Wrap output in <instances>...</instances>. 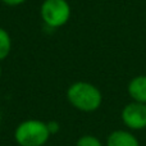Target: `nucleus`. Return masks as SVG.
<instances>
[{"mask_svg": "<svg viewBox=\"0 0 146 146\" xmlns=\"http://www.w3.org/2000/svg\"><path fill=\"white\" fill-rule=\"evenodd\" d=\"M67 100L77 110L92 113L101 106L103 94L92 83L77 81L73 82L67 90Z\"/></svg>", "mask_w": 146, "mask_h": 146, "instance_id": "obj_1", "label": "nucleus"}, {"mask_svg": "<svg viewBox=\"0 0 146 146\" xmlns=\"http://www.w3.org/2000/svg\"><path fill=\"white\" fill-rule=\"evenodd\" d=\"M46 122L27 119L15 127L14 140L19 146H45L50 139Z\"/></svg>", "mask_w": 146, "mask_h": 146, "instance_id": "obj_2", "label": "nucleus"}, {"mask_svg": "<svg viewBox=\"0 0 146 146\" xmlns=\"http://www.w3.org/2000/svg\"><path fill=\"white\" fill-rule=\"evenodd\" d=\"M72 14L67 0H44L40 7V15L50 28H60L68 23Z\"/></svg>", "mask_w": 146, "mask_h": 146, "instance_id": "obj_3", "label": "nucleus"}, {"mask_svg": "<svg viewBox=\"0 0 146 146\" xmlns=\"http://www.w3.org/2000/svg\"><path fill=\"white\" fill-rule=\"evenodd\" d=\"M123 124L132 131H141L146 128V104L131 101L126 104L121 111Z\"/></svg>", "mask_w": 146, "mask_h": 146, "instance_id": "obj_4", "label": "nucleus"}, {"mask_svg": "<svg viewBox=\"0 0 146 146\" xmlns=\"http://www.w3.org/2000/svg\"><path fill=\"white\" fill-rule=\"evenodd\" d=\"M106 146H140V141L131 131L115 129L109 133Z\"/></svg>", "mask_w": 146, "mask_h": 146, "instance_id": "obj_5", "label": "nucleus"}, {"mask_svg": "<svg viewBox=\"0 0 146 146\" xmlns=\"http://www.w3.org/2000/svg\"><path fill=\"white\" fill-rule=\"evenodd\" d=\"M127 92L132 101L146 104V74L133 77L127 85Z\"/></svg>", "mask_w": 146, "mask_h": 146, "instance_id": "obj_6", "label": "nucleus"}, {"mask_svg": "<svg viewBox=\"0 0 146 146\" xmlns=\"http://www.w3.org/2000/svg\"><path fill=\"white\" fill-rule=\"evenodd\" d=\"M12 50V38L7 30L0 27V62L8 58Z\"/></svg>", "mask_w": 146, "mask_h": 146, "instance_id": "obj_7", "label": "nucleus"}, {"mask_svg": "<svg viewBox=\"0 0 146 146\" xmlns=\"http://www.w3.org/2000/svg\"><path fill=\"white\" fill-rule=\"evenodd\" d=\"M74 146H104V145L94 135H83L77 140Z\"/></svg>", "mask_w": 146, "mask_h": 146, "instance_id": "obj_8", "label": "nucleus"}, {"mask_svg": "<svg viewBox=\"0 0 146 146\" xmlns=\"http://www.w3.org/2000/svg\"><path fill=\"white\" fill-rule=\"evenodd\" d=\"M46 124H48V129L50 132V135H56L60 131V124L56 121H49L46 122Z\"/></svg>", "mask_w": 146, "mask_h": 146, "instance_id": "obj_9", "label": "nucleus"}, {"mask_svg": "<svg viewBox=\"0 0 146 146\" xmlns=\"http://www.w3.org/2000/svg\"><path fill=\"white\" fill-rule=\"evenodd\" d=\"M1 1L8 7H18V5H22L23 3H26L27 0H1Z\"/></svg>", "mask_w": 146, "mask_h": 146, "instance_id": "obj_10", "label": "nucleus"}, {"mask_svg": "<svg viewBox=\"0 0 146 146\" xmlns=\"http://www.w3.org/2000/svg\"><path fill=\"white\" fill-rule=\"evenodd\" d=\"M1 73H3V69H1V66H0V78H1Z\"/></svg>", "mask_w": 146, "mask_h": 146, "instance_id": "obj_11", "label": "nucleus"}]
</instances>
